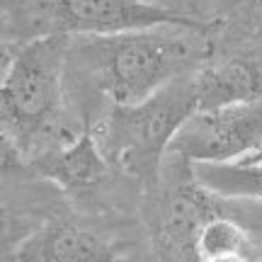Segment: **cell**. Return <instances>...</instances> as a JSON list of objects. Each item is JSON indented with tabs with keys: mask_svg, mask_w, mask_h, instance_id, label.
<instances>
[{
	"mask_svg": "<svg viewBox=\"0 0 262 262\" xmlns=\"http://www.w3.org/2000/svg\"><path fill=\"white\" fill-rule=\"evenodd\" d=\"M206 29L163 25L112 37H83L80 58L112 104H136L206 58Z\"/></svg>",
	"mask_w": 262,
	"mask_h": 262,
	"instance_id": "1",
	"label": "cell"
},
{
	"mask_svg": "<svg viewBox=\"0 0 262 262\" xmlns=\"http://www.w3.org/2000/svg\"><path fill=\"white\" fill-rule=\"evenodd\" d=\"M196 110L262 102V51L235 54L194 71Z\"/></svg>",
	"mask_w": 262,
	"mask_h": 262,
	"instance_id": "6",
	"label": "cell"
},
{
	"mask_svg": "<svg viewBox=\"0 0 262 262\" xmlns=\"http://www.w3.org/2000/svg\"><path fill=\"white\" fill-rule=\"evenodd\" d=\"M235 163H250V165H255V163H262V146L257 150H253L250 156H245L243 160H235Z\"/></svg>",
	"mask_w": 262,
	"mask_h": 262,
	"instance_id": "12",
	"label": "cell"
},
{
	"mask_svg": "<svg viewBox=\"0 0 262 262\" xmlns=\"http://www.w3.org/2000/svg\"><path fill=\"white\" fill-rule=\"evenodd\" d=\"M196 112L194 71L136 104H112L95 129V141L110 165L136 178H150L170 150L180 126Z\"/></svg>",
	"mask_w": 262,
	"mask_h": 262,
	"instance_id": "2",
	"label": "cell"
},
{
	"mask_svg": "<svg viewBox=\"0 0 262 262\" xmlns=\"http://www.w3.org/2000/svg\"><path fill=\"white\" fill-rule=\"evenodd\" d=\"M262 146V102L196 110L170 143L189 163H235Z\"/></svg>",
	"mask_w": 262,
	"mask_h": 262,
	"instance_id": "4",
	"label": "cell"
},
{
	"mask_svg": "<svg viewBox=\"0 0 262 262\" xmlns=\"http://www.w3.org/2000/svg\"><path fill=\"white\" fill-rule=\"evenodd\" d=\"M51 17L68 37H112L163 25L206 29L202 19L148 0H51Z\"/></svg>",
	"mask_w": 262,
	"mask_h": 262,
	"instance_id": "5",
	"label": "cell"
},
{
	"mask_svg": "<svg viewBox=\"0 0 262 262\" xmlns=\"http://www.w3.org/2000/svg\"><path fill=\"white\" fill-rule=\"evenodd\" d=\"M15 262H117V250L83 226L51 221L19 243Z\"/></svg>",
	"mask_w": 262,
	"mask_h": 262,
	"instance_id": "7",
	"label": "cell"
},
{
	"mask_svg": "<svg viewBox=\"0 0 262 262\" xmlns=\"http://www.w3.org/2000/svg\"><path fill=\"white\" fill-rule=\"evenodd\" d=\"M10 61H12V51H10L8 41H5V37H3V32H0V78H3V73L8 71Z\"/></svg>",
	"mask_w": 262,
	"mask_h": 262,
	"instance_id": "11",
	"label": "cell"
},
{
	"mask_svg": "<svg viewBox=\"0 0 262 262\" xmlns=\"http://www.w3.org/2000/svg\"><path fill=\"white\" fill-rule=\"evenodd\" d=\"M68 34L47 32L12 54L0 78V117L22 141L41 136L58 122L63 102Z\"/></svg>",
	"mask_w": 262,
	"mask_h": 262,
	"instance_id": "3",
	"label": "cell"
},
{
	"mask_svg": "<svg viewBox=\"0 0 262 262\" xmlns=\"http://www.w3.org/2000/svg\"><path fill=\"white\" fill-rule=\"evenodd\" d=\"M22 165V150H19L17 141L10 139L5 131H0V180L17 175Z\"/></svg>",
	"mask_w": 262,
	"mask_h": 262,
	"instance_id": "10",
	"label": "cell"
},
{
	"mask_svg": "<svg viewBox=\"0 0 262 262\" xmlns=\"http://www.w3.org/2000/svg\"><path fill=\"white\" fill-rule=\"evenodd\" d=\"M255 3H260V5H262V0H255Z\"/></svg>",
	"mask_w": 262,
	"mask_h": 262,
	"instance_id": "13",
	"label": "cell"
},
{
	"mask_svg": "<svg viewBox=\"0 0 262 262\" xmlns=\"http://www.w3.org/2000/svg\"><path fill=\"white\" fill-rule=\"evenodd\" d=\"M192 180L209 194L262 202V163H192Z\"/></svg>",
	"mask_w": 262,
	"mask_h": 262,
	"instance_id": "9",
	"label": "cell"
},
{
	"mask_svg": "<svg viewBox=\"0 0 262 262\" xmlns=\"http://www.w3.org/2000/svg\"><path fill=\"white\" fill-rule=\"evenodd\" d=\"M34 165L44 178L61 185L63 189L97 185L110 168V163L95 141V134H90V131L80 134L68 146L47 150L44 156H39Z\"/></svg>",
	"mask_w": 262,
	"mask_h": 262,
	"instance_id": "8",
	"label": "cell"
}]
</instances>
